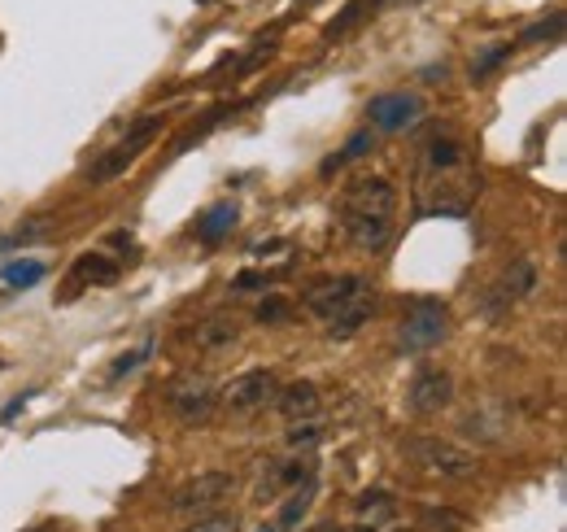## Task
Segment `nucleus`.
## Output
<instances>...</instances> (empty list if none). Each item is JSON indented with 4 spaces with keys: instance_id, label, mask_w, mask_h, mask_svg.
<instances>
[{
    "instance_id": "ddd939ff",
    "label": "nucleus",
    "mask_w": 567,
    "mask_h": 532,
    "mask_svg": "<svg viewBox=\"0 0 567 532\" xmlns=\"http://www.w3.org/2000/svg\"><path fill=\"white\" fill-rule=\"evenodd\" d=\"M398 523V502L380 489H371L367 497H358V532H385Z\"/></svg>"
},
{
    "instance_id": "7ed1b4c3",
    "label": "nucleus",
    "mask_w": 567,
    "mask_h": 532,
    "mask_svg": "<svg viewBox=\"0 0 567 532\" xmlns=\"http://www.w3.org/2000/svg\"><path fill=\"white\" fill-rule=\"evenodd\" d=\"M402 454H406L411 463L428 467L432 476H450V480L476 471V454H467L463 445L441 441V436H406V441H402Z\"/></svg>"
},
{
    "instance_id": "6ab92c4d",
    "label": "nucleus",
    "mask_w": 567,
    "mask_h": 532,
    "mask_svg": "<svg viewBox=\"0 0 567 532\" xmlns=\"http://www.w3.org/2000/svg\"><path fill=\"white\" fill-rule=\"evenodd\" d=\"M45 276H49V266L40 257H18V262L0 266V280H5L10 289H36Z\"/></svg>"
},
{
    "instance_id": "423d86ee",
    "label": "nucleus",
    "mask_w": 567,
    "mask_h": 532,
    "mask_svg": "<svg viewBox=\"0 0 567 532\" xmlns=\"http://www.w3.org/2000/svg\"><path fill=\"white\" fill-rule=\"evenodd\" d=\"M358 293H367V284H363V276H332V280H319V284H311L306 293H302V302H306V311L319 319V324H332Z\"/></svg>"
},
{
    "instance_id": "2f4dec72",
    "label": "nucleus",
    "mask_w": 567,
    "mask_h": 532,
    "mask_svg": "<svg viewBox=\"0 0 567 532\" xmlns=\"http://www.w3.org/2000/svg\"><path fill=\"white\" fill-rule=\"evenodd\" d=\"M257 532H279V528H275V523H270V528H257Z\"/></svg>"
},
{
    "instance_id": "c85d7f7f",
    "label": "nucleus",
    "mask_w": 567,
    "mask_h": 532,
    "mask_svg": "<svg viewBox=\"0 0 567 532\" xmlns=\"http://www.w3.org/2000/svg\"><path fill=\"white\" fill-rule=\"evenodd\" d=\"M110 249H114V253L136 257V236H131V231H114V236H110Z\"/></svg>"
},
{
    "instance_id": "b1692460",
    "label": "nucleus",
    "mask_w": 567,
    "mask_h": 532,
    "mask_svg": "<svg viewBox=\"0 0 567 532\" xmlns=\"http://www.w3.org/2000/svg\"><path fill=\"white\" fill-rule=\"evenodd\" d=\"M149 354H153V345H140V350H131V354H123V358H114V363H110V376H105V380L114 384V380H123V376H131V371H140V367L149 363Z\"/></svg>"
},
{
    "instance_id": "f03ea898",
    "label": "nucleus",
    "mask_w": 567,
    "mask_h": 532,
    "mask_svg": "<svg viewBox=\"0 0 567 532\" xmlns=\"http://www.w3.org/2000/svg\"><path fill=\"white\" fill-rule=\"evenodd\" d=\"M162 123H166L162 114H144V118H136V123H131V131H127V136H123L110 153H101V157L88 166V175H84V179L101 188V183H114L118 175H127V170L136 166V157H140V153H144L158 136H162Z\"/></svg>"
},
{
    "instance_id": "9b49d317",
    "label": "nucleus",
    "mask_w": 567,
    "mask_h": 532,
    "mask_svg": "<svg viewBox=\"0 0 567 532\" xmlns=\"http://www.w3.org/2000/svg\"><path fill=\"white\" fill-rule=\"evenodd\" d=\"M319 406H324V397H319V384H311V380H298V384H289L284 393H275V410L289 419V423L315 419Z\"/></svg>"
},
{
    "instance_id": "c756f323",
    "label": "nucleus",
    "mask_w": 567,
    "mask_h": 532,
    "mask_svg": "<svg viewBox=\"0 0 567 532\" xmlns=\"http://www.w3.org/2000/svg\"><path fill=\"white\" fill-rule=\"evenodd\" d=\"M257 284H266V276H253V271H244V276L236 280V289H257Z\"/></svg>"
},
{
    "instance_id": "1a4fd4ad",
    "label": "nucleus",
    "mask_w": 567,
    "mask_h": 532,
    "mask_svg": "<svg viewBox=\"0 0 567 532\" xmlns=\"http://www.w3.org/2000/svg\"><path fill=\"white\" fill-rule=\"evenodd\" d=\"M450 402H454V376L450 371H441V367L415 371V380L406 389V406L415 415H441Z\"/></svg>"
},
{
    "instance_id": "9d476101",
    "label": "nucleus",
    "mask_w": 567,
    "mask_h": 532,
    "mask_svg": "<svg viewBox=\"0 0 567 532\" xmlns=\"http://www.w3.org/2000/svg\"><path fill=\"white\" fill-rule=\"evenodd\" d=\"M171 406H175V415L184 419V423H205L210 415H214V406H218V389L210 384V380H175L171 384Z\"/></svg>"
},
{
    "instance_id": "39448f33",
    "label": "nucleus",
    "mask_w": 567,
    "mask_h": 532,
    "mask_svg": "<svg viewBox=\"0 0 567 532\" xmlns=\"http://www.w3.org/2000/svg\"><path fill=\"white\" fill-rule=\"evenodd\" d=\"M231 489H236V476H227V471H201V476L184 480V484L171 493V510H179V515H205V510H214Z\"/></svg>"
},
{
    "instance_id": "4468645a",
    "label": "nucleus",
    "mask_w": 567,
    "mask_h": 532,
    "mask_svg": "<svg viewBox=\"0 0 567 532\" xmlns=\"http://www.w3.org/2000/svg\"><path fill=\"white\" fill-rule=\"evenodd\" d=\"M385 5H389V0H350V5H345L332 23H328V31H324V36H328V40H345V36H350V31H358L367 18H376Z\"/></svg>"
},
{
    "instance_id": "412c9836",
    "label": "nucleus",
    "mask_w": 567,
    "mask_h": 532,
    "mask_svg": "<svg viewBox=\"0 0 567 532\" xmlns=\"http://www.w3.org/2000/svg\"><path fill=\"white\" fill-rule=\"evenodd\" d=\"M371 144H376V136H371V131H358V136H350V144H345L341 153H332V157L324 162V175H332V170H341L345 162H354V157L371 153Z\"/></svg>"
},
{
    "instance_id": "7c9ffc66",
    "label": "nucleus",
    "mask_w": 567,
    "mask_h": 532,
    "mask_svg": "<svg viewBox=\"0 0 567 532\" xmlns=\"http://www.w3.org/2000/svg\"><path fill=\"white\" fill-rule=\"evenodd\" d=\"M298 5H319V0H298Z\"/></svg>"
},
{
    "instance_id": "bb28decb",
    "label": "nucleus",
    "mask_w": 567,
    "mask_h": 532,
    "mask_svg": "<svg viewBox=\"0 0 567 532\" xmlns=\"http://www.w3.org/2000/svg\"><path fill=\"white\" fill-rule=\"evenodd\" d=\"M424 523H428V532H458V515L454 510H428Z\"/></svg>"
},
{
    "instance_id": "f257e3e1",
    "label": "nucleus",
    "mask_w": 567,
    "mask_h": 532,
    "mask_svg": "<svg viewBox=\"0 0 567 532\" xmlns=\"http://www.w3.org/2000/svg\"><path fill=\"white\" fill-rule=\"evenodd\" d=\"M393 210L398 188L385 175H358L341 192V231L350 236L354 249L380 253L393 240Z\"/></svg>"
},
{
    "instance_id": "cd10ccee",
    "label": "nucleus",
    "mask_w": 567,
    "mask_h": 532,
    "mask_svg": "<svg viewBox=\"0 0 567 532\" xmlns=\"http://www.w3.org/2000/svg\"><path fill=\"white\" fill-rule=\"evenodd\" d=\"M315 436H319V428H315V423H306V428H302V423H293V428H289V445H293V449L315 445Z\"/></svg>"
},
{
    "instance_id": "473e14b6",
    "label": "nucleus",
    "mask_w": 567,
    "mask_h": 532,
    "mask_svg": "<svg viewBox=\"0 0 567 532\" xmlns=\"http://www.w3.org/2000/svg\"><path fill=\"white\" fill-rule=\"evenodd\" d=\"M0 371H5V358H0Z\"/></svg>"
},
{
    "instance_id": "aec40b11",
    "label": "nucleus",
    "mask_w": 567,
    "mask_h": 532,
    "mask_svg": "<svg viewBox=\"0 0 567 532\" xmlns=\"http://www.w3.org/2000/svg\"><path fill=\"white\" fill-rule=\"evenodd\" d=\"M537 289V266L528 262V257H519L515 266H506V276H502V293H506V302H519V297H528Z\"/></svg>"
},
{
    "instance_id": "0eeeda50",
    "label": "nucleus",
    "mask_w": 567,
    "mask_h": 532,
    "mask_svg": "<svg viewBox=\"0 0 567 532\" xmlns=\"http://www.w3.org/2000/svg\"><path fill=\"white\" fill-rule=\"evenodd\" d=\"M367 118L376 131H406L424 118V101L415 92H380L367 101Z\"/></svg>"
},
{
    "instance_id": "2eb2a0df",
    "label": "nucleus",
    "mask_w": 567,
    "mask_h": 532,
    "mask_svg": "<svg viewBox=\"0 0 567 532\" xmlns=\"http://www.w3.org/2000/svg\"><path fill=\"white\" fill-rule=\"evenodd\" d=\"M71 280L75 284H101V289H110V284H118V262H110L105 253H84L75 262Z\"/></svg>"
},
{
    "instance_id": "dca6fc26",
    "label": "nucleus",
    "mask_w": 567,
    "mask_h": 532,
    "mask_svg": "<svg viewBox=\"0 0 567 532\" xmlns=\"http://www.w3.org/2000/svg\"><path fill=\"white\" fill-rule=\"evenodd\" d=\"M371 311H376V297H371V293H358V297H354V302H350V306H345V311H341V315L328 324V337H337V341L354 337V332H358V328L371 319Z\"/></svg>"
},
{
    "instance_id": "5701e85b",
    "label": "nucleus",
    "mask_w": 567,
    "mask_h": 532,
    "mask_svg": "<svg viewBox=\"0 0 567 532\" xmlns=\"http://www.w3.org/2000/svg\"><path fill=\"white\" fill-rule=\"evenodd\" d=\"M289 315H293V302H289V297H279V293L262 297V306H257V324H262V328H279V324H289Z\"/></svg>"
},
{
    "instance_id": "6e6552de",
    "label": "nucleus",
    "mask_w": 567,
    "mask_h": 532,
    "mask_svg": "<svg viewBox=\"0 0 567 532\" xmlns=\"http://www.w3.org/2000/svg\"><path fill=\"white\" fill-rule=\"evenodd\" d=\"M270 402H275V376L262 371V367L236 376V380L223 389V406H227L231 415H253V410H262V406H270Z\"/></svg>"
},
{
    "instance_id": "f3484780",
    "label": "nucleus",
    "mask_w": 567,
    "mask_h": 532,
    "mask_svg": "<svg viewBox=\"0 0 567 532\" xmlns=\"http://www.w3.org/2000/svg\"><path fill=\"white\" fill-rule=\"evenodd\" d=\"M236 223H240V210H236V205H210V210L197 218V236H201L205 244H218Z\"/></svg>"
},
{
    "instance_id": "f8f14e48",
    "label": "nucleus",
    "mask_w": 567,
    "mask_h": 532,
    "mask_svg": "<svg viewBox=\"0 0 567 532\" xmlns=\"http://www.w3.org/2000/svg\"><path fill=\"white\" fill-rule=\"evenodd\" d=\"M192 345H197L201 354H227V350L240 345V328H236L231 319H223V315H205V319L192 328Z\"/></svg>"
},
{
    "instance_id": "393cba45",
    "label": "nucleus",
    "mask_w": 567,
    "mask_h": 532,
    "mask_svg": "<svg viewBox=\"0 0 567 532\" xmlns=\"http://www.w3.org/2000/svg\"><path fill=\"white\" fill-rule=\"evenodd\" d=\"M558 31H563V10H554L545 23H537V27H528L524 31V45H541V40H558Z\"/></svg>"
},
{
    "instance_id": "4be33fe9",
    "label": "nucleus",
    "mask_w": 567,
    "mask_h": 532,
    "mask_svg": "<svg viewBox=\"0 0 567 532\" xmlns=\"http://www.w3.org/2000/svg\"><path fill=\"white\" fill-rule=\"evenodd\" d=\"M184 532H240V515H236V510H205V515H197V523H188Z\"/></svg>"
},
{
    "instance_id": "a211bd4d",
    "label": "nucleus",
    "mask_w": 567,
    "mask_h": 532,
    "mask_svg": "<svg viewBox=\"0 0 567 532\" xmlns=\"http://www.w3.org/2000/svg\"><path fill=\"white\" fill-rule=\"evenodd\" d=\"M315 497H319V484H315V480H306V484H302V493H293L289 502H284V510H279V519H275V528H279V532H293V528H302V519H306V510L315 506Z\"/></svg>"
},
{
    "instance_id": "a878e982",
    "label": "nucleus",
    "mask_w": 567,
    "mask_h": 532,
    "mask_svg": "<svg viewBox=\"0 0 567 532\" xmlns=\"http://www.w3.org/2000/svg\"><path fill=\"white\" fill-rule=\"evenodd\" d=\"M506 53H511L506 45H497V49H489V53H484V58H480V62L471 66V79H489V75H493V66H497V62H502Z\"/></svg>"
},
{
    "instance_id": "20e7f679",
    "label": "nucleus",
    "mask_w": 567,
    "mask_h": 532,
    "mask_svg": "<svg viewBox=\"0 0 567 532\" xmlns=\"http://www.w3.org/2000/svg\"><path fill=\"white\" fill-rule=\"evenodd\" d=\"M445 337H450V311L428 302V306H415V311L402 319V328H398V350H402V354H428V350H437Z\"/></svg>"
}]
</instances>
